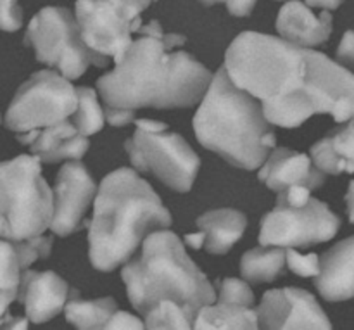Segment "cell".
<instances>
[{
  "mask_svg": "<svg viewBox=\"0 0 354 330\" xmlns=\"http://www.w3.org/2000/svg\"><path fill=\"white\" fill-rule=\"evenodd\" d=\"M223 66L275 127L297 128L313 114L337 123L354 118V73L310 47L245 31L227 48Z\"/></svg>",
  "mask_w": 354,
  "mask_h": 330,
  "instance_id": "1",
  "label": "cell"
},
{
  "mask_svg": "<svg viewBox=\"0 0 354 330\" xmlns=\"http://www.w3.org/2000/svg\"><path fill=\"white\" fill-rule=\"evenodd\" d=\"M133 40L113 71L97 80L107 107L137 111L140 107L175 109L201 102L211 75L187 52H173L187 42L183 35L166 33L158 21L140 24Z\"/></svg>",
  "mask_w": 354,
  "mask_h": 330,
  "instance_id": "2",
  "label": "cell"
},
{
  "mask_svg": "<svg viewBox=\"0 0 354 330\" xmlns=\"http://www.w3.org/2000/svg\"><path fill=\"white\" fill-rule=\"evenodd\" d=\"M121 279L151 330L194 329L201 308L216 301L214 287L168 228L144 239L142 255L124 263Z\"/></svg>",
  "mask_w": 354,
  "mask_h": 330,
  "instance_id": "3",
  "label": "cell"
},
{
  "mask_svg": "<svg viewBox=\"0 0 354 330\" xmlns=\"http://www.w3.org/2000/svg\"><path fill=\"white\" fill-rule=\"evenodd\" d=\"M171 214L158 194L131 168L106 175L97 189L88 220L90 263L99 272H113L135 255L144 239L171 227Z\"/></svg>",
  "mask_w": 354,
  "mask_h": 330,
  "instance_id": "4",
  "label": "cell"
},
{
  "mask_svg": "<svg viewBox=\"0 0 354 330\" xmlns=\"http://www.w3.org/2000/svg\"><path fill=\"white\" fill-rule=\"evenodd\" d=\"M194 131L203 147L249 172L265 163L277 142L261 102L239 89L228 78L225 66L213 75L201 99Z\"/></svg>",
  "mask_w": 354,
  "mask_h": 330,
  "instance_id": "5",
  "label": "cell"
},
{
  "mask_svg": "<svg viewBox=\"0 0 354 330\" xmlns=\"http://www.w3.org/2000/svg\"><path fill=\"white\" fill-rule=\"evenodd\" d=\"M52 189L37 156L0 163V239L24 241L41 235L52 218Z\"/></svg>",
  "mask_w": 354,
  "mask_h": 330,
  "instance_id": "6",
  "label": "cell"
},
{
  "mask_svg": "<svg viewBox=\"0 0 354 330\" xmlns=\"http://www.w3.org/2000/svg\"><path fill=\"white\" fill-rule=\"evenodd\" d=\"M24 45L35 48L37 59L57 69L68 80H76L90 64L106 68L107 57L93 52L83 42L78 23L66 7H45L28 24Z\"/></svg>",
  "mask_w": 354,
  "mask_h": 330,
  "instance_id": "7",
  "label": "cell"
},
{
  "mask_svg": "<svg viewBox=\"0 0 354 330\" xmlns=\"http://www.w3.org/2000/svg\"><path fill=\"white\" fill-rule=\"evenodd\" d=\"M124 151L137 172L152 173L175 192L192 189L201 168L199 156L183 140L182 135L165 130L137 127L133 137L124 142Z\"/></svg>",
  "mask_w": 354,
  "mask_h": 330,
  "instance_id": "8",
  "label": "cell"
},
{
  "mask_svg": "<svg viewBox=\"0 0 354 330\" xmlns=\"http://www.w3.org/2000/svg\"><path fill=\"white\" fill-rule=\"evenodd\" d=\"M76 104V89L69 80L50 69H44L31 75L19 86L7 107L3 123L16 134L41 130L68 120L75 113Z\"/></svg>",
  "mask_w": 354,
  "mask_h": 330,
  "instance_id": "9",
  "label": "cell"
},
{
  "mask_svg": "<svg viewBox=\"0 0 354 330\" xmlns=\"http://www.w3.org/2000/svg\"><path fill=\"white\" fill-rule=\"evenodd\" d=\"M341 218L322 201L310 197L303 206L277 199V206L261 220L259 244L282 248H311L337 235Z\"/></svg>",
  "mask_w": 354,
  "mask_h": 330,
  "instance_id": "10",
  "label": "cell"
},
{
  "mask_svg": "<svg viewBox=\"0 0 354 330\" xmlns=\"http://www.w3.org/2000/svg\"><path fill=\"white\" fill-rule=\"evenodd\" d=\"M142 7L135 0H76V23L83 42L97 54L123 59L140 26Z\"/></svg>",
  "mask_w": 354,
  "mask_h": 330,
  "instance_id": "11",
  "label": "cell"
},
{
  "mask_svg": "<svg viewBox=\"0 0 354 330\" xmlns=\"http://www.w3.org/2000/svg\"><path fill=\"white\" fill-rule=\"evenodd\" d=\"M95 180L83 163H66L57 173L52 192V218L48 228L59 237H68L75 232L88 227L85 213L95 199Z\"/></svg>",
  "mask_w": 354,
  "mask_h": 330,
  "instance_id": "12",
  "label": "cell"
},
{
  "mask_svg": "<svg viewBox=\"0 0 354 330\" xmlns=\"http://www.w3.org/2000/svg\"><path fill=\"white\" fill-rule=\"evenodd\" d=\"M258 327L286 329H332L330 320L313 294L297 287L266 291L256 308Z\"/></svg>",
  "mask_w": 354,
  "mask_h": 330,
  "instance_id": "13",
  "label": "cell"
},
{
  "mask_svg": "<svg viewBox=\"0 0 354 330\" xmlns=\"http://www.w3.org/2000/svg\"><path fill=\"white\" fill-rule=\"evenodd\" d=\"M69 296H78V291L69 289L68 282L54 272H21L16 301L26 310L28 320L45 324L57 317L66 306Z\"/></svg>",
  "mask_w": 354,
  "mask_h": 330,
  "instance_id": "14",
  "label": "cell"
},
{
  "mask_svg": "<svg viewBox=\"0 0 354 330\" xmlns=\"http://www.w3.org/2000/svg\"><path fill=\"white\" fill-rule=\"evenodd\" d=\"M258 178L275 192H282L294 185L315 190L325 183V173L313 165L310 156L292 149L277 147L270 151Z\"/></svg>",
  "mask_w": 354,
  "mask_h": 330,
  "instance_id": "15",
  "label": "cell"
},
{
  "mask_svg": "<svg viewBox=\"0 0 354 330\" xmlns=\"http://www.w3.org/2000/svg\"><path fill=\"white\" fill-rule=\"evenodd\" d=\"M17 140L23 145H30L31 154L37 156L40 163L47 165L64 159L78 161L90 147L88 137L80 134L78 128L68 120H62L41 130L17 134Z\"/></svg>",
  "mask_w": 354,
  "mask_h": 330,
  "instance_id": "16",
  "label": "cell"
},
{
  "mask_svg": "<svg viewBox=\"0 0 354 330\" xmlns=\"http://www.w3.org/2000/svg\"><path fill=\"white\" fill-rule=\"evenodd\" d=\"M315 287L327 301H348L354 297V235L337 242L320 258V273Z\"/></svg>",
  "mask_w": 354,
  "mask_h": 330,
  "instance_id": "17",
  "label": "cell"
},
{
  "mask_svg": "<svg viewBox=\"0 0 354 330\" xmlns=\"http://www.w3.org/2000/svg\"><path fill=\"white\" fill-rule=\"evenodd\" d=\"M277 30L283 40L311 48L325 44L330 38L332 16L327 9L315 16L306 3L292 0L280 9Z\"/></svg>",
  "mask_w": 354,
  "mask_h": 330,
  "instance_id": "18",
  "label": "cell"
},
{
  "mask_svg": "<svg viewBox=\"0 0 354 330\" xmlns=\"http://www.w3.org/2000/svg\"><path fill=\"white\" fill-rule=\"evenodd\" d=\"M196 225L203 237V248L211 255H225L244 235L248 218L237 210L221 208L204 213Z\"/></svg>",
  "mask_w": 354,
  "mask_h": 330,
  "instance_id": "19",
  "label": "cell"
},
{
  "mask_svg": "<svg viewBox=\"0 0 354 330\" xmlns=\"http://www.w3.org/2000/svg\"><path fill=\"white\" fill-rule=\"evenodd\" d=\"M311 161L325 175L354 173V118L310 149Z\"/></svg>",
  "mask_w": 354,
  "mask_h": 330,
  "instance_id": "20",
  "label": "cell"
},
{
  "mask_svg": "<svg viewBox=\"0 0 354 330\" xmlns=\"http://www.w3.org/2000/svg\"><path fill=\"white\" fill-rule=\"evenodd\" d=\"M287 248L259 246L245 253L241 259V273L248 282H273L286 273Z\"/></svg>",
  "mask_w": 354,
  "mask_h": 330,
  "instance_id": "21",
  "label": "cell"
},
{
  "mask_svg": "<svg viewBox=\"0 0 354 330\" xmlns=\"http://www.w3.org/2000/svg\"><path fill=\"white\" fill-rule=\"evenodd\" d=\"M194 329L214 330V329H258V315L256 310L234 304L211 303L206 304L197 313Z\"/></svg>",
  "mask_w": 354,
  "mask_h": 330,
  "instance_id": "22",
  "label": "cell"
},
{
  "mask_svg": "<svg viewBox=\"0 0 354 330\" xmlns=\"http://www.w3.org/2000/svg\"><path fill=\"white\" fill-rule=\"evenodd\" d=\"M116 311L118 304L113 297L83 301L78 296H73V300L64 306L66 320L82 330L107 329V324Z\"/></svg>",
  "mask_w": 354,
  "mask_h": 330,
  "instance_id": "23",
  "label": "cell"
},
{
  "mask_svg": "<svg viewBox=\"0 0 354 330\" xmlns=\"http://www.w3.org/2000/svg\"><path fill=\"white\" fill-rule=\"evenodd\" d=\"M76 97H78V104H76L75 113L71 114L73 125L78 128L80 134L90 137L104 128V123H106L104 109L97 99V92L90 86L76 89Z\"/></svg>",
  "mask_w": 354,
  "mask_h": 330,
  "instance_id": "24",
  "label": "cell"
},
{
  "mask_svg": "<svg viewBox=\"0 0 354 330\" xmlns=\"http://www.w3.org/2000/svg\"><path fill=\"white\" fill-rule=\"evenodd\" d=\"M19 256L14 241L0 239V289L17 291L21 280Z\"/></svg>",
  "mask_w": 354,
  "mask_h": 330,
  "instance_id": "25",
  "label": "cell"
},
{
  "mask_svg": "<svg viewBox=\"0 0 354 330\" xmlns=\"http://www.w3.org/2000/svg\"><path fill=\"white\" fill-rule=\"evenodd\" d=\"M218 287V303L223 304H234V306H245L251 308L254 304V294H252L251 287L248 286L245 280L234 279V277H228V279L220 280L216 282Z\"/></svg>",
  "mask_w": 354,
  "mask_h": 330,
  "instance_id": "26",
  "label": "cell"
},
{
  "mask_svg": "<svg viewBox=\"0 0 354 330\" xmlns=\"http://www.w3.org/2000/svg\"><path fill=\"white\" fill-rule=\"evenodd\" d=\"M19 256L21 270H26L33 265L37 259H44L52 251V237L48 235H37V237L24 239V241H14Z\"/></svg>",
  "mask_w": 354,
  "mask_h": 330,
  "instance_id": "27",
  "label": "cell"
},
{
  "mask_svg": "<svg viewBox=\"0 0 354 330\" xmlns=\"http://www.w3.org/2000/svg\"><path fill=\"white\" fill-rule=\"evenodd\" d=\"M287 268L304 279H315L320 273V258L318 255H299L294 248H287Z\"/></svg>",
  "mask_w": 354,
  "mask_h": 330,
  "instance_id": "28",
  "label": "cell"
},
{
  "mask_svg": "<svg viewBox=\"0 0 354 330\" xmlns=\"http://www.w3.org/2000/svg\"><path fill=\"white\" fill-rule=\"evenodd\" d=\"M23 26V9L17 0H0V30L17 31Z\"/></svg>",
  "mask_w": 354,
  "mask_h": 330,
  "instance_id": "29",
  "label": "cell"
},
{
  "mask_svg": "<svg viewBox=\"0 0 354 330\" xmlns=\"http://www.w3.org/2000/svg\"><path fill=\"white\" fill-rule=\"evenodd\" d=\"M104 118L111 127H127L135 121V111L120 109V107H104Z\"/></svg>",
  "mask_w": 354,
  "mask_h": 330,
  "instance_id": "30",
  "label": "cell"
},
{
  "mask_svg": "<svg viewBox=\"0 0 354 330\" xmlns=\"http://www.w3.org/2000/svg\"><path fill=\"white\" fill-rule=\"evenodd\" d=\"M339 62L354 69V31H346L337 48Z\"/></svg>",
  "mask_w": 354,
  "mask_h": 330,
  "instance_id": "31",
  "label": "cell"
},
{
  "mask_svg": "<svg viewBox=\"0 0 354 330\" xmlns=\"http://www.w3.org/2000/svg\"><path fill=\"white\" fill-rule=\"evenodd\" d=\"M107 329H145L144 322L138 320L137 317H133V315L127 313V311H120L118 310L116 313L113 315V318L109 320V324H107Z\"/></svg>",
  "mask_w": 354,
  "mask_h": 330,
  "instance_id": "32",
  "label": "cell"
},
{
  "mask_svg": "<svg viewBox=\"0 0 354 330\" xmlns=\"http://www.w3.org/2000/svg\"><path fill=\"white\" fill-rule=\"evenodd\" d=\"M17 291L0 289V329H9L12 315L9 313V306L12 301H16Z\"/></svg>",
  "mask_w": 354,
  "mask_h": 330,
  "instance_id": "33",
  "label": "cell"
},
{
  "mask_svg": "<svg viewBox=\"0 0 354 330\" xmlns=\"http://www.w3.org/2000/svg\"><path fill=\"white\" fill-rule=\"evenodd\" d=\"M227 9L232 16L245 17L252 12L256 6V0H227Z\"/></svg>",
  "mask_w": 354,
  "mask_h": 330,
  "instance_id": "34",
  "label": "cell"
},
{
  "mask_svg": "<svg viewBox=\"0 0 354 330\" xmlns=\"http://www.w3.org/2000/svg\"><path fill=\"white\" fill-rule=\"evenodd\" d=\"M344 0H306L308 7H320V9L334 10L337 9Z\"/></svg>",
  "mask_w": 354,
  "mask_h": 330,
  "instance_id": "35",
  "label": "cell"
},
{
  "mask_svg": "<svg viewBox=\"0 0 354 330\" xmlns=\"http://www.w3.org/2000/svg\"><path fill=\"white\" fill-rule=\"evenodd\" d=\"M346 204H348V217L349 221L354 223V180L349 183L348 194H346Z\"/></svg>",
  "mask_w": 354,
  "mask_h": 330,
  "instance_id": "36",
  "label": "cell"
},
{
  "mask_svg": "<svg viewBox=\"0 0 354 330\" xmlns=\"http://www.w3.org/2000/svg\"><path fill=\"white\" fill-rule=\"evenodd\" d=\"M185 244L192 249H203V237H201L199 232L197 234H189L185 235Z\"/></svg>",
  "mask_w": 354,
  "mask_h": 330,
  "instance_id": "37",
  "label": "cell"
},
{
  "mask_svg": "<svg viewBox=\"0 0 354 330\" xmlns=\"http://www.w3.org/2000/svg\"><path fill=\"white\" fill-rule=\"evenodd\" d=\"M135 2H137V3H138V6H140V7H142V9H144V10H145V9H147V7H149V6H151V3H152V2H154V0H135Z\"/></svg>",
  "mask_w": 354,
  "mask_h": 330,
  "instance_id": "38",
  "label": "cell"
},
{
  "mask_svg": "<svg viewBox=\"0 0 354 330\" xmlns=\"http://www.w3.org/2000/svg\"><path fill=\"white\" fill-rule=\"evenodd\" d=\"M203 2L204 6H214V3H220V2H227V0H199Z\"/></svg>",
  "mask_w": 354,
  "mask_h": 330,
  "instance_id": "39",
  "label": "cell"
}]
</instances>
